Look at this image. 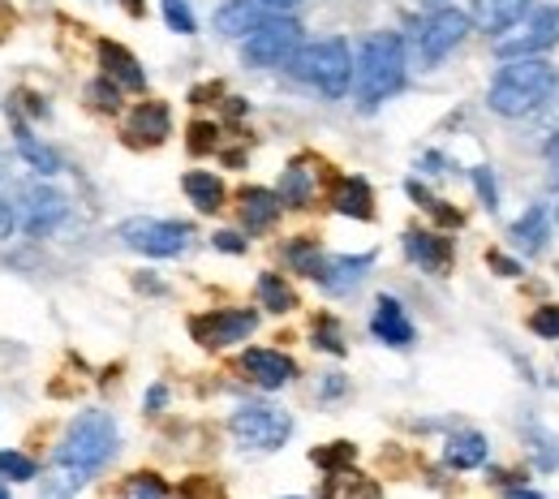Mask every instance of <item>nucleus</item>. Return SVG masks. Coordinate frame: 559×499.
<instances>
[{"label":"nucleus","instance_id":"nucleus-1","mask_svg":"<svg viewBox=\"0 0 559 499\" xmlns=\"http://www.w3.org/2000/svg\"><path fill=\"white\" fill-rule=\"evenodd\" d=\"M559 86V73L551 61L530 57V61H503V70L495 73L487 91V104L495 117H530L538 112Z\"/></svg>","mask_w":559,"mask_h":499},{"label":"nucleus","instance_id":"nucleus-2","mask_svg":"<svg viewBox=\"0 0 559 499\" xmlns=\"http://www.w3.org/2000/svg\"><path fill=\"white\" fill-rule=\"evenodd\" d=\"M405 39L392 35V31H374L366 35L357 61H353V91H357V104L370 112L379 108L383 99H392L401 86H405Z\"/></svg>","mask_w":559,"mask_h":499},{"label":"nucleus","instance_id":"nucleus-3","mask_svg":"<svg viewBox=\"0 0 559 499\" xmlns=\"http://www.w3.org/2000/svg\"><path fill=\"white\" fill-rule=\"evenodd\" d=\"M117 439H121V435H117L112 414L86 409V414H78L70 427H66V435H61V443H57V465L78 474V478H91V474H99V470L112 461Z\"/></svg>","mask_w":559,"mask_h":499},{"label":"nucleus","instance_id":"nucleus-4","mask_svg":"<svg viewBox=\"0 0 559 499\" xmlns=\"http://www.w3.org/2000/svg\"><path fill=\"white\" fill-rule=\"evenodd\" d=\"M288 73L306 86H314L328 99H345L353 91V52L345 39H319L301 44L288 61Z\"/></svg>","mask_w":559,"mask_h":499},{"label":"nucleus","instance_id":"nucleus-5","mask_svg":"<svg viewBox=\"0 0 559 499\" xmlns=\"http://www.w3.org/2000/svg\"><path fill=\"white\" fill-rule=\"evenodd\" d=\"M301 48V22H293L288 13H272L263 26H254L241 39V57L254 70H272V66H288L293 52Z\"/></svg>","mask_w":559,"mask_h":499},{"label":"nucleus","instance_id":"nucleus-6","mask_svg":"<svg viewBox=\"0 0 559 499\" xmlns=\"http://www.w3.org/2000/svg\"><path fill=\"white\" fill-rule=\"evenodd\" d=\"M117 237L139 250V254H151V259H177L186 254V246L194 241V228L181 224V219H151V215H134L117 228Z\"/></svg>","mask_w":559,"mask_h":499},{"label":"nucleus","instance_id":"nucleus-7","mask_svg":"<svg viewBox=\"0 0 559 499\" xmlns=\"http://www.w3.org/2000/svg\"><path fill=\"white\" fill-rule=\"evenodd\" d=\"M233 439L241 443V448H254V452H276L288 443V435H293V418L276 409V405H241L237 414H233Z\"/></svg>","mask_w":559,"mask_h":499},{"label":"nucleus","instance_id":"nucleus-8","mask_svg":"<svg viewBox=\"0 0 559 499\" xmlns=\"http://www.w3.org/2000/svg\"><path fill=\"white\" fill-rule=\"evenodd\" d=\"M556 44H559V4H543V9L525 22V31L499 39L495 52H499V61H530V57L551 52Z\"/></svg>","mask_w":559,"mask_h":499},{"label":"nucleus","instance_id":"nucleus-9","mask_svg":"<svg viewBox=\"0 0 559 499\" xmlns=\"http://www.w3.org/2000/svg\"><path fill=\"white\" fill-rule=\"evenodd\" d=\"M469 26H474V17H469V13L452 9V4L435 9V13L426 17V26H421V39H418L421 61H426V66H439L443 57H452V52L465 44Z\"/></svg>","mask_w":559,"mask_h":499},{"label":"nucleus","instance_id":"nucleus-10","mask_svg":"<svg viewBox=\"0 0 559 499\" xmlns=\"http://www.w3.org/2000/svg\"><path fill=\"white\" fill-rule=\"evenodd\" d=\"M254 328H259V314H254V310H207V314L190 319V336H194L203 349L241 345Z\"/></svg>","mask_w":559,"mask_h":499},{"label":"nucleus","instance_id":"nucleus-11","mask_svg":"<svg viewBox=\"0 0 559 499\" xmlns=\"http://www.w3.org/2000/svg\"><path fill=\"white\" fill-rule=\"evenodd\" d=\"M66 212H70L66 194H57V190L44 181V186H31V190H26L22 212H17V224H22L31 237H48L52 228H61Z\"/></svg>","mask_w":559,"mask_h":499},{"label":"nucleus","instance_id":"nucleus-12","mask_svg":"<svg viewBox=\"0 0 559 499\" xmlns=\"http://www.w3.org/2000/svg\"><path fill=\"white\" fill-rule=\"evenodd\" d=\"M241 375H246L250 383L276 392V388H284V383L297 375V366H293V357L276 354V349H246V354H241Z\"/></svg>","mask_w":559,"mask_h":499},{"label":"nucleus","instance_id":"nucleus-13","mask_svg":"<svg viewBox=\"0 0 559 499\" xmlns=\"http://www.w3.org/2000/svg\"><path fill=\"white\" fill-rule=\"evenodd\" d=\"M370 332H374L383 345H392V349H409L414 336H418L414 323H409V314H405V306H401L396 297H379V301H374Z\"/></svg>","mask_w":559,"mask_h":499},{"label":"nucleus","instance_id":"nucleus-14","mask_svg":"<svg viewBox=\"0 0 559 499\" xmlns=\"http://www.w3.org/2000/svg\"><path fill=\"white\" fill-rule=\"evenodd\" d=\"M272 17V9H263L259 0H224L215 9V31L228 39H246L254 26H263Z\"/></svg>","mask_w":559,"mask_h":499},{"label":"nucleus","instance_id":"nucleus-15","mask_svg":"<svg viewBox=\"0 0 559 499\" xmlns=\"http://www.w3.org/2000/svg\"><path fill=\"white\" fill-rule=\"evenodd\" d=\"M99 70H104L108 82H117L121 91H142V86H146V73H142L139 57H134L130 48L112 44V39L99 44Z\"/></svg>","mask_w":559,"mask_h":499},{"label":"nucleus","instance_id":"nucleus-16","mask_svg":"<svg viewBox=\"0 0 559 499\" xmlns=\"http://www.w3.org/2000/svg\"><path fill=\"white\" fill-rule=\"evenodd\" d=\"M370 263H374V254H336V259H323V268H319V285L328 288V293H353V288L361 285V276L370 272Z\"/></svg>","mask_w":559,"mask_h":499},{"label":"nucleus","instance_id":"nucleus-17","mask_svg":"<svg viewBox=\"0 0 559 499\" xmlns=\"http://www.w3.org/2000/svg\"><path fill=\"white\" fill-rule=\"evenodd\" d=\"M405 254L418 263L421 272H435V276L452 268V241L439 237V233H421V228L405 233Z\"/></svg>","mask_w":559,"mask_h":499},{"label":"nucleus","instance_id":"nucleus-18","mask_svg":"<svg viewBox=\"0 0 559 499\" xmlns=\"http://www.w3.org/2000/svg\"><path fill=\"white\" fill-rule=\"evenodd\" d=\"M530 4L534 0H474V26L487 35H503L530 13Z\"/></svg>","mask_w":559,"mask_h":499},{"label":"nucleus","instance_id":"nucleus-19","mask_svg":"<svg viewBox=\"0 0 559 499\" xmlns=\"http://www.w3.org/2000/svg\"><path fill=\"white\" fill-rule=\"evenodd\" d=\"M237 212H241V224L250 228V233H267L272 224L280 219V212H284V203H280V194H272V190H259V186H250V190H241L237 194Z\"/></svg>","mask_w":559,"mask_h":499},{"label":"nucleus","instance_id":"nucleus-20","mask_svg":"<svg viewBox=\"0 0 559 499\" xmlns=\"http://www.w3.org/2000/svg\"><path fill=\"white\" fill-rule=\"evenodd\" d=\"M168 130H173V117H168V104H159V99L139 104V108L130 112V126H126V134H130L134 143H164Z\"/></svg>","mask_w":559,"mask_h":499},{"label":"nucleus","instance_id":"nucleus-21","mask_svg":"<svg viewBox=\"0 0 559 499\" xmlns=\"http://www.w3.org/2000/svg\"><path fill=\"white\" fill-rule=\"evenodd\" d=\"M332 207L341 215H353V219H370L374 215V190H370V181L341 177L336 190H332Z\"/></svg>","mask_w":559,"mask_h":499},{"label":"nucleus","instance_id":"nucleus-22","mask_svg":"<svg viewBox=\"0 0 559 499\" xmlns=\"http://www.w3.org/2000/svg\"><path fill=\"white\" fill-rule=\"evenodd\" d=\"M181 190L190 194V203L203 215H215L224 207V181L215 173H186L181 177Z\"/></svg>","mask_w":559,"mask_h":499},{"label":"nucleus","instance_id":"nucleus-23","mask_svg":"<svg viewBox=\"0 0 559 499\" xmlns=\"http://www.w3.org/2000/svg\"><path fill=\"white\" fill-rule=\"evenodd\" d=\"M448 465L452 470H478L483 461H487V439L478 435V430H465V435H452L448 439Z\"/></svg>","mask_w":559,"mask_h":499},{"label":"nucleus","instance_id":"nucleus-24","mask_svg":"<svg viewBox=\"0 0 559 499\" xmlns=\"http://www.w3.org/2000/svg\"><path fill=\"white\" fill-rule=\"evenodd\" d=\"M547 228H551V212L538 203V207H530V212L512 224V241L521 250H543L547 246Z\"/></svg>","mask_w":559,"mask_h":499},{"label":"nucleus","instance_id":"nucleus-25","mask_svg":"<svg viewBox=\"0 0 559 499\" xmlns=\"http://www.w3.org/2000/svg\"><path fill=\"white\" fill-rule=\"evenodd\" d=\"M314 199V173L306 164H288L284 181H280V203L284 207H306Z\"/></svg>","mask_w":559,"mask_h":499},{"label":"nucleus","instance_id":"nucleus-26","mask_svg":"<svg viewBox=\"0 0 559 499\" xmlns=\"http://www.w3.org/2000/svg\"><path fill=\"white\" fill-rule=\"evenodd\" d=\"M13 139H17V155H22V159H26L35 173H44V177L61 173V159H57V151H48V146L39 143V139H35L26 126H17V134H13Z\"/></svg>","mask_w":559,"mask_h":499},{"label":"nucleus","instance_id":"nucleus-27","mask_svg":"<svg viewBox=\"0 0 559 499\" xmlns=\"http://www.w3.org/2000/svg\"><path fill=\"white\" fill-rule=\"evenodd\" d=\"M259 301H263L272 314H288V310L297 306V297H293L288 281H284V276H272V272L259 276Z\"/></svg>","mask_w":559,"mask_h":499},{"label":"nucleus","instance_id":"nucleus-28","mask_svg":"<svg viewBox=\"0 0 559 499\" xmlns=\"http://www.w3.org/2000/svg\"><path fill=\"white\" fill-rule=\"evenodd\" d=\"M159 9H164L168 31H177V35H194L199 31V17H194L190 0H159Z\"/></svg>","mask_w":559,"mask_h":499},{"label":"nucleus","instance_id":"nucleus-29","mask_svg":"<svg viewBox=\"0 0 559 499\" xmlns=\"http://www.w3.org/2000/svg\"><path fill=\"white\" fill-rule=\"evenodd\" d=\"M121 496L126 499H164L168 496V487H164L159 474H134V478L121 487Z\"/></svg>","mask_w":559,"mask_h":499},{"label":"nucleus","instance_id":"nucleus-30","mask_svg":"<svg viewBox=\"0 0 559 499\" xmlns=\"http://www.w3.org/2000/svg\"><path fill=\"white\" fill-rule=\"evenodd\" d=\"M288 263H293L297 272H306V276H319L323 254L314 250V241H306V237H301V241H293V246H288Z\"/></svg>","mask_w":559,"mask_h":499},{"label":"nucleus","instance_id":"nucleus-31","mask_svg":"<svg viewBox=\"0 0 559 499\" xmlns=\"http://www.w3.org/2000/svg\"><path fill=\"white\" fill-rule=\"evenodd\" d=\"M0 474L13 478V483H31L39 474V465L31 456H22V452H0Z\"/></svg>","mask_w":559,"mask_h":499},{"label":"nucleus","instance_id":"nucleus-32","mask_svg":"<svg viewBox=\"0 0 559 499\" xmlns=\"http://www.w3.org/2000/svg\"><path fill=\"white\" fill-rule=\"evenodd\" d=\"M91 99H95L99 112H117V108H121V86L108 82V78H99V82L91 86Z\"/></svg>","mask_w":559,"mask_h":499},{"label":"nucleus","instance_id":"nucleus-33","mask_svg":"<svg viewBox=\"0 0 559 499\" xmlns=\"http://www.w3.org/2000/svg\"><path fill=\"white\" fill-rule=\"evenodd\" d=\"M530 328H534L538 336H547V341H559V306H543V310H534Z\"/></svg>","mask_w":559,"mask_h":499},{"label":"nucleus","instance_id":"nucleus-34","mask_svg":"<svg viewBox=\"0 0 559 499\" xmlns=\"http://www.w3.org/2000/svg\"><path fill=\"white\" fill-rule=\"evenodd\" d=\"M314 341H319V349H328V354H345V341H341V328H336L332 319H323V323L314 328Z\"/></svg>","mask_w":559,"mask_h":499},{"label":"nucleus","instance_id":"nucleus-35","mask_svg":"<svg viewBox=\"0 0 559 499\" xmlns=\"http://www.w3.org/2000/svg\"><path fill=\"white\" fill-rule=\"evenodd\" d=\"M474 186H478L483 203H487L490 212H495V207H499V194H495V177H490V168H474Z\"/></svg>","mask_w":559,"mask_h":499},{"label":"nucleus","instance_id":"nucleus-36","mask_svg":"<svg viewBox=\"0 0 559 499\" xmlns=\"http://www.w3.org/2000/svg\"><path fill=\"white\" fill-rule=\"evenodd\" d=\"M181 496H186V499H224V496H219V487H215L211 478H190V483L181 487Z\"/></svg>","mask_w":559,"mask_h":499},{"label":"nucleus","instance_id":"nucleus-37","mask_svg":"<svg viewBox=\"0 0 559 499\" xmlns=\"http://www.w3.org/2000/svg\"><path fill=\"white\" fill-rule=\"evenodd\" d=\"M211 241H215V250H224V254H241V250H246L241 233H228V228H224V233H215Z\"/></svg>","mask_w":559,"mask_h":499},{"label":"nucleus","instance_id":"nucleus-38","mask_svg":"<svg viewBox=\"0 0 559 499\" xmlns=\"http://www.w3.org/2000/svg\"><path fill=\"white\" fill-rule=\"evenodd\" d=\"M190 146H194V151H211V146H215V126H194V130H190Z\"/></svg>","mask_w":559,"mask_h":499},{"label":"nucleus","instance_id":"nucleus-39","mask_svg":"<svg viewBox=\"0 0 559 499\" xmlns=\"http://www.w3.org/2000/svg\"><path fill=\"white\" fill-rule=\"evenodd\" d=\"M13 228H17V212H13V203L0 199V241L13 237Z\"/></svg>","mask_w":559,"mask_h":499},{"label":"nucleus","instance_id":"nucleus-40","mask_svg":"<svg viewBox=\"0 0 559 499\" xmlns=\"http://www.w3.org/2000/svg\"><path fill=\"white\" fill-rule=\"evenodd\" d=\"M490 268H499L503 276H516V263H512V259H503V254H490Z\"/></svg>","mask_w":559,"mask_h":499},{"label":"nucleus","instance_id":"nucleus-41","mask_svg":"<svg viewBox=\"0 0 559 499\" xmlns=\"http://www.w3.org/2000/svg\"><path fill=\"white\" fill-rule=\"evenodd\" d=\"M164 401H168V392H164V388H151V392H146V414H151V409H159Z\"/></svg>","mask_w":559,"mask_h":499},{"label":"nucleus","instance_id":"nucleus-42","mask_svg":"<svg viewBox=\"0 0 559 499\" xmlns=\"http://www.w3.org/2000/svg\"><path fill=\"white\" fill-rule=\"evenodd\" d=\"M263 9H272V13H284V9H293V4H301V0H259Z\"/></svg>","mask_w":559,"mask_h":499},{"label":"nucleus","instance_id":"nucleus-43","mask_svg":"<svg viewBox=\"0 0 559 499\" xmlns=\"http://www.w3.org/2000/svg\"><path fill=\"white\" fill-rule=\"evenodd\" d=\"M503 499H547V496H538V491H525V487H512Z\"/></svg>","mask_w":559,"mask_h":499},{"label":"nucleus","instance_id":"nucleus-44","mask_svg":"<svg viewBox=\"0 0 559 499\" xmlns=\"http://www.w3.org/2000/svg\"><path fill=\"white\" fill-rule=\"evenodd\" d=\"M547 159L556 164V173H559V130H556V139H551V146H547Z\"/></svg>","mask_w":559,"mask_h":499},{"label":"nucleus","instance_id":"nucleus-45","mask_svg":"<svg viewBox=\"0 0 559 499\" xmlns=\"http://www.w3.org/2000/svg\"><path fill=\"white\" fill-rule=\"evenodd\" d=\"M421 4H430V9H443V0H421Z\"/></svg>","mask_w":559,"mask_h":499},{"label":"nucleus","instance_id":"nucleus-46","mask_svg":"<svg viewBox=\"0 0 559 499\" xmlns=\"http://www.w3.org/2000/svg\"><path fill=\"white\" fill-rule=\"evenodd\" d=\"M0 499H9V491H4V487H0Z\"/></svg>","mask_w":559,"mask_h":499},{"label":"nucleus","instance_id":"nucleus-47","mask_svg":"<svg viewBox=\"0 0 559 499\" xmlns=\"http://www.w3.org/2000/svg\"><path fill=\"white\" fill-rule=\"evenodd\" d=\"M556 219H559V207H556Z\"/></svg>","mask_w":559,"mask_h":499}]
</instances>
